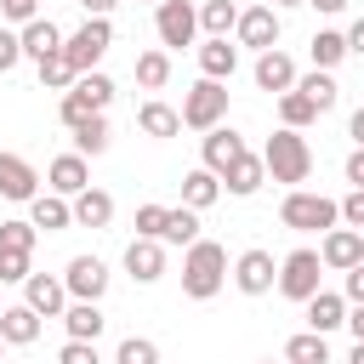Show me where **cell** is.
Listing matches in <instances>:
<instances>
[{"label":"cell","mask_w":364,"mask_h":364,"mask_svg":"<svg viewBox=\"0 0 364 364\" xmlns=\"http://www.w3.org/2000/svg\"><path fill=\"white\" fill-rule=\"evenodd\" d=\"M222 284H228V250H222L216 239H193L188 256H182V296L210 301Z\"/></svg>","instance_id":"cell-1"},{"label":"cell","mask_w":364,"mask_h":364,"mask_svg":"<svg viewBox=\"0 0 364 364\" xmlns=\"http://www.w3.org/2000/svg\"><path fill=\"white\" fill-rule=\"evenodd\" d=\"M262 165H267L273 182H290V188H296V182H307V171H313V148H307L301 131H284V125H279V131L267 136V148H262Z\"/></svg>","instance_id":"cell-2"},{"label":"cell","mask_w":364,"mask_h":364,"mask_svg":"<svg viewBox=\"0 0 364 364\" xmlns=\"http://www.w3.org/2000/svg\"><path fill=\"white\" fill-rule=\"evenodd\" d=\"M279 222L296 228V233H330L341 222V205L324 199V193H307V188H290L284 205H279Z\"/></svg>","instance_id":"cell-3"},{"label":"cell","mask_w":364,"mask_h":364,"mask_svg":"<svg viewBox=\"0 0 364 364\" xmlns=\"http://www.w3.org/2000/svg\"><path fill=\"white\" fill-rule=\"evenodd\" d=\"M108 46H114V23H108V17H85L74 34H63V63H68L74 74H91Z\"/></svg>","instance_id":"cell-4"},{"label":"cell","mask_w":364,"mask_h":364,"mask_svg":"<svg viewBox=\"0 0 364 364\" xmlns=\"http://www.w3.org/2000/svg\"><path fill=\"white\" fill-rule=\"evenodd\" d=\"M182 125L188 131H210V125H222V114H228V85L222 80H199L188 97H182Z\"/></svg>","instance_id":"cell-5"},{"label":"cell","mask_w":364,"mask_h":364,"mask_svg":"<svg viewBox=\"0 0 364 364\" xmlns=\"http://www.w3.org/2000/svg\"><path fill=\"white\" fill-rule=\"evenodd\" d=\"M318 279H324V262H318V250H307V245H301V250H290V256L279 262V290H284L290 301L318 296V290H324Z\"/></svg>","instance_id":"cell-6"},{"label":"cell","mask_w":364,"mask_h":364,"mask_svg":"<svg viewBox=\"0 0 364 364\" xmlns=\"http://www.w3.org/2000/svg\"><path fill=\"white\" fill-rule=\"evenodd\" d=\"M154 34H159L165 51L193 46V34H199V6H188V0H165V6H154Z\"/></svg>","instance_id":"cell-7"},{"label":"cell","mask_w":364,"mask_h":364,"mask_svg":"<svg viewBox=\"0 0 364 364\" xmlns=\"http://www.w3.org/2000/svg\"><path fill=\"white\" fill-rule=\"evenodd\" d=\"M233 34H239V46H250V51L262 57V51L279 46V11H273V6H250V11H239Z\"/></svg>","instance_id":"cell-8"},{"label":"cell","mask_w":364,"mask_h":364,"mask_svg":"<svg viewBox=\"0 0 364 364\" xmlns=\"http://www.w3.org/2000/svg\"><path fill=\"white\" fill-rule=\"evenodd\" d=\"M233 284H239L245 296H267V290L279 284V262H273V250H245V256L233 262Z\"/></svg>","instance_id":"cell-9"},{"label":"cell","mask_w":364,"mask_h":364,"mask_svg":"<svg viewBox=\"0 0 364 364\" xmlns=\"http://www.w3.org/2000/svg\"><path fill=\"white\" fill-rule=\"evenodd\" d=\"M63 290H68L74 301H102V290H108V267H102L97 256H74L68 273H63Z\"/></svg>","instance_id":"cell-10"},{"label":"cell","mask_w":364,"mask_h":364,"mask_svg":"<svg viewBox=\"0 0 364 364\" xmlns=\"http://www.w3.org/2000/svg\"><path fill=\"white\" fill-rule=\"evenodd\" d=\"M318 262H324V267H336V273L358 267V262H364V233H358V228H330V233H324V245H318Z\"/></svg>","instance_id":"cell-11"},{"label":"cell","mask_w":364,"mask_h":364,"mask_svg":"<svg viewBox=\"0 0 364 364\" xmlns=\"http://www.w3.org/2000/svg\"><path fill=\"white\" fill-rule=\"evenodd\" d=\"M40 193V176H34V165L23 159V154H0V199H11V205H28Z\"/></svg>","instance_id":"cell-12"},{"label":"cell","mask_w":364,"mask_h":364,"mask_svg":"<svg viewBox=\"0 0 364 364\" xmlns=\"http://www.w3.org/2000/svg\"><path fill=\"white\" fill-rule=\"evenodd\" d=\"M46 182H51V193H57V199H74V193H85V188H91V171H85V159H80V154H57V159L46 165Z\"/></svg>","instance_id":"cell-13"},{"label":"cell","mask_w":364,"mask_h":364,"mask_svg":"<svg viewBox=\"0 0 364 364\" xmlns=\"http://www.w3.org/2000/svg\"><path fill=\"white\" fill-rule=\"evenodd\" d=\"M23 301H28L40 318H57V313L68 307V290H63V279H51V273H28V279H23Z\"/></svg>","instance_id":"cell-14"},{"label":"cell","mask_w":364,"mask_h":364,"mask_svg":"<svg viewBox=\"0 0 364 364\" xmlns=\"http://www.w3.org/2000/svg\"><path fill=\"white\" fill-rule=\"evenodd\" d=\"M17 46H23V57L46 63V57H57V51H63V28H57L51 17H34V23H23V28H17Z\"/></svg>","instance_id":"cell-15"},{"label":"cell","mask_w":364,"mask_h":364,"mask_svg":"<svg viewBox=\"0 0 364 364\" xmlns=\"http://www.w3.org/2000/svg\"><path fill=\"white\" fill-rule=\"evenodd\" d=\"M239 154H245V136H239L233 125H210V131H205V171H210V176H222Z\"/></svg>","instance_id":"cell-16"},{"label":"cell","mask_w":364,"mask_h":364,"mask_svg":"<svg viewBox=\"0 0 364 364\" xmlns=\"http://www.w3.org/2000/svg\"><path fill=\"white\" fill-rule=\"evenodd\" d=\"M125 273H131L136 284H154V279L165 273V245H159V239H131V245H125Z\"/></svg>","instance_id":"cell-17"},{"label":"cell","mask_w":364,"mask_h":364,"mask_svg":"<svg viewBox=\"0 0 364 364\" xmlns=\"http://www.w3.org/2000/svg\"><path fill=\"white\" fill-rule=\"evenodd\" d=\"M301 307H307V330H313V336H330V330L347 324V296H336V290H318V296H307Z\"/></svg>","instance_id":"cell-18"},{"label":"cell","mask_w":364,"mask_h":364,"mask_svg":"<svg viewBox=\"0 0 364 364\" xmlns=\"http://www.w3.org/2000/svg\"><path fill=\"white\" fill-rule=\"evenodd\" d=\"M256 85H262V91H279V97H284V91H296V63H290L279 46H273V51H262V57H256Z\"/></svg>","instance_id":"cell-19"},{"label":"cell","mask_w":364,"mask_h":364,"mask_svg":"<svg viewBox=\"0 0 364 364\" xmlns=\"http://www.w3.org/2000/svg\"><path fill=\"white\" fill-rule=\"evenodd\" d=\"M34 336H40V313H34L28 301L0 307V341H6V347H28Z\"/></svg>","instance_id":"cell-20"},{"label":"cell","mask_w":364,"mask_h":364,"mask_svg":"<svg viewBox=\"0 0 364 364\" xmlns=\"http://www.w3.org/2000/svg\"><path fill=\"white\" fill-rule=\"evenodd\" d=\"M68 210H74V222H80V228H108V222H114V193L85 188V193H74V199H68Z\"/></svg>","instance_id":"cell-21"},{"label":"cell","mask_w":364,"mask_h":364,"mask_svg":"<svg viewBox=\"0 0 364 364\" xmlns=\"http://www.w3.org/2000/svg\"><path fill=\"white\" fill-rule=\"evenodd\" d=\"M222 182H228V193H239V199H250L262 182H267V165L256 159V154H239L228 171H222Z\"/></svg>","instance_id":"cell-22"},{"label":"cell","mask_w":364,"mask_h":364,"mask_svg":"<svg viewBox=\"0 0 364 364\" xmlns=\"http://www.w3.org/2000/svg\"><path fill=\"white\" fill-rule=\"evenodd\" d=\"M28 222H34V233L46 228V233H63L68 222H74V210H68V199H57V193H34L28 199Z\"/></svg>","instance_id":"cell-23"},{"label":"cell","mask_w":364,"mask_h":364,"mask_svg":"<svg viewBox=\"0 0 364 364\" xmlns=\"http://www.w3.org/2000/svg\"><path fill=\"white\" fill-rule=\"evenodd\" d=\"M63 324H68V341H97L108 318H102L97 301H68V307H63Z\"/></svg>","instance_id":"cell-24"},{"label":"cell","mask_w":364,"mask_h":364,"mask_svg":"<svg viewBox=\"0 0 364 364\" xmlns=\"http://www.w3.org/2000/svg\"><path fill=\"white\" fill-rule=\"evenodd\" d=\"M199 68H205V80H233L239 46H233V40H205V46H199Z\"/></svg>","instance_id":"cell-25"},{"label":"cell","mask_w":364,"mask_h":364,"mask_svg":"<svg viewBox=\"0 0 364 364\" xmlns=\"http://www.w3.org/2000/svg\"><path fill=\"white\" fill-rule=\"evenodd\" d=\"M216 199H222V176H210L205 165L182 176V205H188V210H210Z\"/></svg>","instance_id":"cell-26"},{"label":"cell","mask_w":364,"mask_h":364,"mask_svg":"<svg viewBox=\"0 0 364 364\" xmlns=\"http://www.w3.org/2000/svg\"><path fill=\"white\" fill-rule=\"evenodd\" d=\"M307 57H313V68H324V74H330V68L347 57V34H341V28H318V34L307 40Z\"/></svg>","instance_id":"cell-27"},{"label":"cell","mask_w":364,"mask_h":364,"mask_svg":"<svg viewBox=\"0 0 364 364\" xmlns=\"http://www.w3.org/2000/svg\"><path fill=\"white\" fill-rule=\"evenodd\" d=\"M296 91H301V97H307L318 114H330V108H336V97H341V85H336L324 68H313V74H296Z\"/></svg>","instance_id":"cell-28"},{"label":"cell","mask_w":364,"mask_h":364,"mask_svg":"<svg viewBox=\"0 0 364 364\" xmlns=\"http://www.w3.org/2000/svg\"><path fill=\"white\" fill-rule=\"evenodd\" d=\"M136 125H142L148 136H159V142H165V136H176V131H182V114H176L171 102H142V108H136Z\"/></svg>","instance_id":"cell-29"},{"label":"cell","mask_w":364,"mask_h":364,"mask_svg":"<svg viewBox=\"0 0 364 364\" xmlns=\"http://www.w3.org/2000/svg\"><path fill=\"white\" fill-rule=\"evenodd\" d=\"M199 239V210H188V205H176V210H165V233H159V245H193Z\"/></svg>","instance_id":"cell-30"},{"label":"cell","mask_w":364,"mask_h":364,"mask_svg":"<svg viewBox=\"0 0 364 364\" xmlns=\"http://www.w3.org/2000/svg\"><path fill=\"white\" fill-rule=\"evenodd\" d=\"M233 23H239V6H233V0H205V6H199V28H205L210 40H228Z\"/></svg>","instance_id":"cell-31"},{"label":"cell","mask_w":364,"mask_h":364,"mask_svg":"<svg viewBox=\"0 0 364 364\" xmlns=\"http://www.w3.org/2000/svg\"><path fill=\"white\" fill-rule=\"evenodd\" d=\"M74 154H80V159L108 154V119H102V114H91L85 125H74Z\"/></svg>","instance_id":"cell-32"},{"label":"cell","mask_w":364,"mask_h":364,"mask_svg":"<svg viewBox=\"0 0 364 364\" xmlns=\"http://www.w3.org/2000/svg\"><path fill=\"white\" fill-rule=\"evenodd\" d=\"M284 358H290V364H330V347H324V336L301 330V336L284 341Z\"/></svg>","instance_id":"cell-33"},{"label":"cell","mask_w":364,"mask_h":364,"mask_svg":"<svg viewBox=\"0 0 364 364\" xmlns=\"http://www.w3.org/2000/svg\"><path fill=\"white\" fill-rule=\"evenodd\" d=\"M165 80H171V51H142V57H136V85L159 91Z\"/></svg>","instance_id":"cell-34"},{"label":"cell","mask_w":364,"mask_h":364,"mask_svg":"<svg viewBox=\"0 0 364 364\" xmlns=\"http://www.w3.org/2000/svg\"><path fill=\"white\" fill-rule=\"evenodd\" d=\"M279 119H284V131H301V125L318 119V108H313L301 91H284V97H279Z\"/></svg>","instance_id":"cell-35"},{"label":"cell","mask_w":364,"mask_h":364,"mask_svg":"<svg viewBox=\"0 0 364 364\" xmlns=\"http://www.w3.org/2000/svg\"><path fill=\"white\" fill-rule=\"evenodd\" d=\"M74 91H80V97H85L97 114L114 102V80H108V74H97V68H91V74H80V80H74Z\"/></svg>","instance_id":"cell-36"},{"label":"cell","mask_w":364,"mask_h":364,"mask_svg":"<svg viewBox=\"0 0 364 364\" xmlns=\"http://www.w3.org/2000/svg\"><path fill=\"white\" fill-rule=\"evenodd\" d=\"M114 364H159V347H154L148 336H125V341L114 347Z\"/></svg>","instance_id":"cell-37"},{"label":"cell","mask_w":364,"mask_h":364,"mask_svg":"<svg viewBox=\"0 0 364 364\" xmlns=\"http://www.w3.org/2000/svg\"><path fill=\"white\" fill-rule=\"evenodd\" d=\"M34 222H0V250H23V256H34Z\"/></svg>","instance_id":"cell-38"},{"label":"cell","mask_w":364,"mask_h":364,"mask_svg":"<svg viewBox=\"0 0 364 364\" xmlns=\"http://www.w3.org/2000/svg\"><path fill=\"white\" fill-rule=\"evenodd\" d=\"M74 80H80V74H74V68H68V63H63V51H57V57H46V63H40V85H46V91H68V85H74Z\"/></svg>","instance_id":"cell-39"},{"label":"cell","mask_w":364,"mask_h":364,"mask_svg":"<svg viewBox=\"0 0 364 364\" xmlns=\"http://www.w3.org/2000/svg\"><path fill=\"white\" fill-rule=\"evenodd\" d=\"M57 114H63V125L74 131V125H85V119H91L97 108H91V102H85V97H80L74 85H68V91H63V102H57Z\"/></svg>","instance_id":"cell-40"},{"label":"cell","mask_w":364,"mask_h":364,"mask_svg":"<svg viewBox=\"0 0 364 364\" xmlns=\"http://www.w3.org/2000/svg\"><path fill=\"white\" fill-rule=\"evenodd\" d=\"M165 233V205H136V239H159Z\"/></svg>","instance_id":"cell-41"},{"label":"cell","mask_w":364,"mask_h":364,"mask_svg":"<svg viewBox=\"0 0 364 364\" xmlns=\"http://www.w3.org/2000/svg\"><path fill=\"white\" fill-rule=\"evenodd\" d=\"M34 267H28V256L23 250H0V284H23Z\"/></svg>","instance_id":"cell-42"},{"label":"cell","mask_w":364,"mask_h":364,"mask_svg":"<svg viewBox=\"0 0 364 364\" xmlns=\"http://www.w3.org/2000/svg\"><path fill=\"white\" fill-rule=\"evenodd\" d=\"M57 364H102V353H97V341H63Z\"/></svg>","instance_id":"cell-43"},{"label":"cell","mask_w":364,"mask_h":364,"mask_svg":"<svg viewBox=\"0 0 364 364\" xmlns=\"http://www.w3.org/2000/svg\"><path fill=\"white\" fill-rule=\"evenodd\" d=\"M341 222H347V228H358V233H364V188H353V193H347V199H341Z\"/></svg>","instance_id":"cell-44"},{"label":"cell","mask_w":364,"mask_h":364,"mask_svg":"<svg viewBox=\"0 0 364 364\" xmlns=\"http://www.w3.org/2000/svg\"><path fill=\"white\" fill-rule=\"evenodd\" d=\"M23 63V46H17V34L11 28H0V74H11Z\"/></svg>","instance_id":"cell-45"},{"label":"cell","mask_w":364,"mask_h":364,"mask_svg":"<svg viewBox=\"0 0 364 364\" xmlns=\"http://www.w3.org/2000/svg\"><path fill=\"white\" fill-rule=\"evenodd\" d=\"M0 17H11V23H34V17H40V0H0Z\"/></svg>","instance_id":"cell-46"},{"label":"cell","mask_w":364,"mask_h":364,"mask_svg":"<svg viewBox=\"0 0 364 364\" xmlns=\"http://www.w3.org/2000/svg\"><path fill=\"white\" fill-rule=\"evenodd\" d=\"M341 296H347L353 307H364V262H358V267H347V290H341Z\"/></svg>","instance_id":"cell-47"},{"label":"cell","mask_w":364,"mask_h":364,"mask_svg":"<svg viewBox=\"0 0 364 364\" xmlns=\"http://www.w3.org/2000/svg\"><path fill=\"white\" fill-rule=\"evenodd\" d=\"M347 182H353V188H364V148H353V154H347Z\"/></svg>","instance_id":"cell-48"},{"label":"cell","mask_w":364,"mask_h":364,"mask_svg":"<svg viewBox=\"0 0 364 364\" xmlns=\"http://www.w3.org/2000/svg\"><path fill=\"white\" fill-rule=\"evenodd\" d=\"M347 57H364V17L347 28Z\"/></svg>","instance_id":"cell-49"},{"label":"cell","mask_w":364,"mask_h":364,"mask_svg":"<svg viewBox=\"0 0 364 364\" xmlns=\"http://www.w3.org/2000/svg\"><path fill=\"white\" fill-rule=\"evenodd\" d=\"M114 6H119V0H80V11H85V17H108Z\"/></svg>","instance_id":"cell-50"},{"label":"cell","mask_w":364,"mask_h":364,"mask_svg":"<svg viewBox=\"0 0 364 364\" xmlns=\"http://www.w3.org/2000/svg\"><path fill=\"white\" fill-rule=\"evenodd\" d=\"M347 330H353V341H364V307H347Z\"/></svg>","instance_id":"cell-51"},{"label":"cell","mask_w":364,"mask_h":364,"mask_svg":"<svg viewBox=\"0 0 364 364\" xmlns=\"http://www.w3.org/2000/svg\"><path fill=\"white\" fill-rule=\"evenodd\" d=\"M313 11H324V17H336V11H347V0H307Z\"/></svg>","instance_id":"cell-52"},{"label":"cell","mask_w":364,"mask_h":364,"mask_svg":"<svg viewBox=\"0 0 364 364\" xmlns=\"http://www.w3.org/2000/svg\"><path fill=\"white\" fill-rule=\"evenodd\" d=\"M347 131H353V142L364 148V108H353V119H347Z\"/></svg>","instance_id":"cell-53"},{"label":"cell","mask_w":364,"mask_h":364,"mask_svg":"<svg viewBox=\"0 0 364 364\" xmlns=\"http://www.w3.org/2000/svg\"><path fill=\"white\" fill-rule=\"evenodd\" d=\"M347 364H364V341H353V353H347Z\"/></svg>","instance_id":"cell-54"},{"label":"cell","mask_w":364,"mask_h":364,"mask_svg":"<svg viewBox=\"0 0 364 364\" xmlns=\"http://www.w3.org/2000/svg\"><path fill=\"white\" fill-rule=\"evenodd\" d=\"M267 6H273V11H279V6H307V0H267Z\"/></svg>","instance_id":"cell-55"},{"label":"cell","mask_w":364,"mask_h":364,"mask_svg":"<svg viewBox=\"0 0 364 364\" xmlns=\"http://www.w3.org/2000/svg\"><path fill=\"white\" fill-rule=\"evenodd\" d=\"M148 6H165V0H148Z\"/></svg>","instance_id":"cell-56"},{"label":"cell","mask_w":364,"mask_h":364,"mask_svg":"<svg viewBox=\"0 0 364 364\" xmlns=\"http://www.w3.org/2000/svg\"><path fill=\"white\" fill-rule=\"evenodd\" d=\"M262 364H273V358H262Z\"/></svg>","instance_id":"cell-57"},{"label":"cell","mask_w":364,"mask_h":364,"mask_svg":"<svg viewBox=\"0 0 364 364\" xmlns=\"http://www.w3.org/2000/svg\"><path fill=\"white\" fill-rule=\"evenodd\" d=\"M0 364H6V358H0Z\"/></svg>","instance_id":"cell-58"},{"label":"cell","mask_w":364,"mask_h":364,"mask_svg":"<svg viewBox=\"0 0 364 364\" xmlns=\"http://www.w3.org/2000/svg\"><path fill=\"white\" fill-rule=\"evenodd\" d=\"M0 347H6V341H0Z\"/></svg>","instance_id":"cell-59"}]
</instances>
